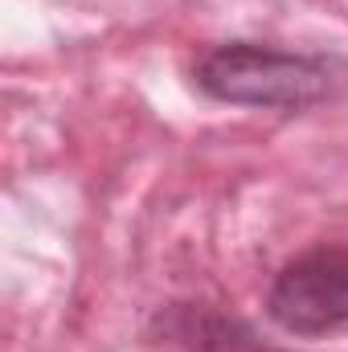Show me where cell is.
Listing matches in <instances>:
<instances>
[{
    "instance_id": "cell-1",
    "label": "cell",
    "mask_w": 348,
    "mask_h": 352,
    "mask_svg": "<svg viewBox=\"0 0 348 352\" xmlns=\"http://www.w3.org/2000/svg\"><path fill=\"white\" fill-rule=\"evenodd\" d=\"M328 66L307 54H287L274 45L230 41L217 45L197 66V87L217 102H242V107H307L328 94Z\"/></svg>"
},
{
    "instance_id": "cell-2",
    "label": "cell",
    "mask_w": 348,
    "mask_h": 352,
    "mask_svg": "<svg viewBox=\"0 0 348 352\" xmlns=\"http://www.w3.org/2000/svg\"><path fill=\"white\" fill-rule=\"evenodd\" d=\"M266 311L291 336L348 332V246H320L287 263L266 295Z\"/></svg>"
}]
</instances>
